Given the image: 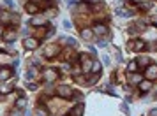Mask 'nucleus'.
<instances>
[{
    "instance_id": "obj_25",
    "label": "nucleus",
    "mask_w": 157,
    "mask_h": 116,
    "mask_svg": "<svg viewBox=\"0 0 157 116\" xmlns=\"http://www.w3.org/2000/svg\"><path fill=\"white\" fill-rule=\"evenodd\" d=\"M9 116H21V109H18V107H14L11 113H9Z\"/></svg>"
},
{
    "instance_id": "obj_21",
    "label": "nucleus",
    "mask_w": 157,
    "mask_h": 116,
    "mask_svg": "<svg viewBox=\"0 0 157 116\" xmlns=\"http://www.w3.org/2000/svg\"><path fill=\"white\" fill-rule=\"evenodd\" d=\"M152 7H154V2H152V0H145L143 4H140V9H143V11L152 9Z\"/></svg>"
},
{
    "instance_id": "obj_36",
    "label": "nucleus",
    "mask_w": 157,
    "mask_h": 116,
    "mask_svg": "<svg viewBox=\"0 0 157 116\" xmlns=\"http://www.w3.org/2000/svg\"><path fill=\"white\" fill-rule=\"evenodd\" d=\"M143 2H145V0H134V4H138V5H140V4H143Z\"/></svg>"
},
{
    "instance_id": "obj_9",
    "label": "nucleus",
    "mask_w": 157,
    "mask_h": 116,
    "mask_svg": "<svg viewBox=\"0 0 157 116\" xmlns=\"http://www.w3.org/2000/svg\"><path fill=\"white\" fill-rule=\"evenodd\" d=\"M94 34L96 35H104V34H108V27L106 25H94Z\"/></svg>"
},
{
    "instance_id": "obj_29",
    "label": "nucleus",
    "mask_w": 157,
    "mask_h": 116,
    "mask_svg": "<svg viewBox=\"0 0 157 116\" xmlns=\"http://www.w3.org/2000/svg\"><path fill=\"white\" fill-rule=\"evenodd\" d=\"M99 46H101V48H104V46H108V40H104V39H101V40H99Z\"/></svg>"
},
{
    "instance_id": "obj_18",
    "label": "nucleus",
    "mask_w": 157,
    "mask_h": 116,
    "mask_svg": "<svg viewBox=\"0 0 157 116\" xmlns=\"http://www.w3.org/2000/svg\"><path fill=\"white\" fill-rule=\"evenodd\" d=\"M101 62H97V60H92V67H90V70L92 72H96V74H99L101 72Z\"/></svg>"
},
{
    "instance_id": "obj_30",
    "label": "nucleus",
    "mask_w": 157,
    "mask_h": 116,
    "mask_svg": "<svg viewBox=\"0 0 157 116\" xmlns=\"http://www.w3.org/2000/svg\"><path fill=\"white\" fill-rule=\"evenodd\" d=\"M76 81L78 83H85V78H83V76H76Z\"/></svg>"
},
{
    "instance_id": "obj_31",
    "label": "nucleus",
    "mask_w": 157,
    "mask_h": 116,
    "mask_svg": "<svg viewBox=\"0 0 157 116\" xmlns=\"http://www.w3.org/2000/svg\"><path fill=\"white\" fill-rule=\"evenodd\" d=\"M88 2H90V4H101L102 0H88Z\"/></svg>"
},
{
    "instance_id": "obj_7",
    "label": "nucleus",
    "mask_w": 157,
    "mask_h": 116,
    "mask_svg": "<svg viewBox=\"0 0 157 116\" xmlns=\"http://www.w3.org/2000/svg\"><path fill=\"white\" fill-rule=\"evenodd\" d=\"M146 78H148V81H152V79H157V65H152V63H150V65L148 67H146Z\"/></svg>"
},
{
    "instance_id": "obj_2",
    "label": "nucleus",
    "mask_w": 157,
    "mask_h": 116,
    "mask_svg": "<svg viewBox=\"0 0 157 116\" xmlns=\"http://www.w3.org/2000/svg\"><path fill=\"white\" fill-rule=\"evenodd\" d=\"M58 53H60V46L58 44H49L44 49V56L46 58H53V56H58Z\"/></svg>"
},
{
    "instance_id": "obj_6",
    "label": "nucleus",
    "mask_w": 157,
    "mask_h": 116,
    "mask_svg": "<svg viewBox=\"0 0 157 116\" xmlns=\"http://www.w3.org/2000/svg\"><path fill=\"white\" fill-rule=\"evenodd\" d=\"M127 81H129V84H140L143 81V78H141V74H138V72H129Z\"/></svg>"
},
{
    "instance_id": "obj_27",
    "label": "nucleus",
    "mask_w": 157,
    "mask_h": 116,
    "mask_svg": "<svg viewBox=\"0 0 157 116\" xmlns=\"http://www.w3.org/2000/svg\"><path fill=\"white\" fill-rule=\"evenodd\" d=\"M7 60H9V56L5 53H0V62H7Z\"/></svg>"
},
{
    "instance_id": "obj_12",
    "label": "nucleus",
    "mask_w": 157,
    "mask_h": 116,
    "mask_svg": "<svg viewBox=\"0 0 157 116\" xmlns=\"http://www.w3.org/2000/svg\"><path fill=\"white\" fill-rule=\"evenodd\" d=\"M46 23V19L43 16H34L32 19H30V25H34V27H43Z\"/></svg>"
},
{
    "instance_id": "obj_32",
    "label": "nucleus",
    "mask_w": 157,
    "mask_h": 116,
    "mask_svg": "<svg viewBox=\"0 0 157 116\" xmlns=\"http://www.w3.org/2000/svg\"><path fill=\"white\" fill-rule=\"evenodd\" d=\"M152 23H154V25L157 27V16H152Z\"/></svg>"
},
{
    "instance_id": "obj_8",
    "label": "nucleus",
    "mask_w": 157,
    "mask_h": 116,
    "mask_svg": "<svg viewBox=\"0 0 157 116\" xmlns=\"http://www.w3.org/2000/svg\"><path fill=\"white\" fill-rule=\"evenodd\" d=\"M11 76H13V70H11V69H7V67H2V69H0V81H7Z\"/></svg>"
},
{
    "instance_id": "obj_19",
    "label": "nucleus",
    "mask_w": 157,
    "mask_h": 116,
    "mask_svg": "<svg viewBox=\"0 0 157 116\" xmlns=\"http://www.w3.org/2000/svg\"><path fill=\"white\" fill-rule=\"evenodd\" d=\"M150 88H152V83H150V81H141V83H140V90H141V91H148Z\"/></svg>"
},
{
    "instance_id": "obj_15",
    "label": "nucleus",
    "mask_w": 157,
    "mask_h": 116,
    "mask_svg": "<svg viewBox=\"0 0 157 116\" xmlns=\"http://www.w3.org/2000/svg\"><path fill=\"white\" fill-rule=\"evenodd\" d=\"M60 42H62V44H65V46H76V39H72V37H62L60 39Z\"/></svg>"
},
{
    "instance_id": "obj_13",
    "label": "nucleus",
    "mask_w": 157,
    "mask_h": 116,
    "mask_svg": "<svg viewBox=\"0 0 157 116\" xmlns=\"http://www.w3.org/2000/svg\"><path fill=\"white\" fill-rule=\"evenodd\" d=\"M83 111H85V105H83V104L80 102V104L76 105V107L71 111V114H72V116H83Z\"/></svg>"
},
{
    "instance_id": "obj_11",
    "label": "nucleus",
    "mask_w": 157,
    "mask_h": 116,
    "mask_svg": "<svg viewBox=\"0 0 157 116\" xmlns=\"http://www.w3.org/2000/svg\"><path fill=\"white\" fill-rule=\"evenodd\" d=\"M146 48V44L143 40H134V42H131V49L132 51H143Z\"/></svg>"
},
{
    "instance_id": "obj_20",
    "label": "nucleus",
    "mask_w": 157,
    "mask_h": 116,
    "mask_svg": "<svg viewBox=\"0 0 157 116\" xmlns=\"http://www.w3.org/2000/svg\"><path fill=\"white\" fill-rule=\"evenodd\" d=\"M11 91H13L11 84H4V86H0V93H2V95H9Z\"/></svg>"
},
{
    "instance_id": "obj_23",
    "label": "nucleus",
    "mask_w": 157,
    "mask_h": 116,
    "mask_svg": "<svg viewBox=\"0 0 157 116\" xmlns=\"http://www.w3.org/2000/svg\"><path fill=\"white\" fill-rule=\"evenodd\" d=\"M136 69H138V63H136V60L129 62V65H127V70H129V72H134Z\"/></svg>"
},
{
    "instance_id": "obj_33",
    "label": "nucleus",
    "mask_w": 157,
    "mask_h": 116,
    "mask_svg": "<svg viewBox=\"0 0 157 116\" xmlns=\"http://www.w3.org/2000/svg\"><path fill=\"white\" fill-rule=\"evenodd\" d=\"M65 70H71V65H69V63H65V65H64V72Z\"/></svg>"
},
{
    "instance_id": "obj_5",
    "label": "nucleus",
    "mask_w": 157,
    "mask_h": 116,
    "mask_svg": "<svg viewBox=\"0 0 157 116\" xmlns=\"http://www.w3.org/2000/svg\"><path fill=\"white\" fill-rule=\"evenodd\" d=\"M43 76H44V79H46L48 83H51V81H55V79L58 78V72H57L55 69H46V70L43 72Z\"/></svg>"
},
{
    "instance_id": "obj_37",
    "label": "nucleus",
    "mask_w": 157,
    "mask_h": 116,
    "mask_svg": "<svg viewBox=\"0 0 157 116\" xmlns=\"http://www.w3.org/2000/svg\"><path fill=\"white\" fill-rule=\"evenodd\" d=\"M0 34H2V30H0Z\"/></svg>"
},
{
    "instance_id": "obj_10",
    "label": "nucleus",
    "mask_w": 157,
    "mask_h": 116,
    "mask_svg": "<svg viewBox=\"0 0 157 116\" xmlns=\"http://www.w3.org/2000/svg\"><path fill=\"white\" fill-rule=\"evenodd\" d=\"M80 35H81V39H85V40H90V39L94 37V30H92V28H81Z\"/></svg>"
},
{
    "instance_id": "obj_24",
    "label": "nucleus",
    "mask_w": 157,
    "mask_h": 116,
    "mask_svg": "<svg viewBox=\"0 0 157 116\" xmlns=\"http://www.w3.org/2000/svg\"><path fill=\"white\" fill-rule=\"evenodd\" d=\"M25 104H27L25 99H18V100H16V107H18V109H23V107H25Z\"/></svg>"
},
{
    "instance_id": "obj_22",
    "label": "nucleus",
    "mask_w": 157,
    "mask_h": 116,
    "mask_svg": "<svg viewBox=\"0 0 157 116\" xmlns=\"http://www.w3.org/2000/svg\"><path fill=\"white\" fill-rule=\"evenodd\" d=\"M118 16H122V18H129V16H132V13H131V11H125V9H118Z\"/></svg>"
},
{
    "instance_id": "obj_26",
    "label": "nucleus",
    "mask_w": 157,
    "mask_h": 116,
    "mask_svg": "<svg viewBox=\"0 0 157 116\" xmlns=\"http://www.w3.org/2000/svg\"><path fill=\"white\" fill-rule=\"evenodd\" d=\"M64 28H67V30H69V28H72V23H71L69 19H64Z\"/></svg>"
},
{
    "instance_id": "obj_4",
    "label": "nucleus",
    "mask_w": 157,
    "mask_h": 116,
    "mask_svg": "<svg viewBox=\"0 0 157 116\" xmlns=\"http://www.w3.org/2000/svg\"><path fill=\"white\" fill-rule=\"evenodd\" d=\"M16 37H18V32H16V30H13V28H9V30L2 32V39H4L5 42H14V40H16Z\"/></svg>"
},
{
    "instance_id": "obj_17",
    "label": "nucleus",
    "mask_w": 157,
    "mask_h": 116,
    "mask_svg": "<svg viewBox=\"0 0 157 116\" xmlns=\"http://www.w3.org/2000/svg\"><path fill=\"white\" fill-rule=\"evenodd\" d=\"M27 11H28L30 14H35L37 11H39V7H37L35 2H28V4H27Z\"/></svg>"
},
{
    "instance_id": "obj_34",
    "label": "nucleus",
    "mask_w": 157,
    "mask_h": 116,
    "mask_svg": "<svg viewBox=\"0 0 157 116\" xmlns=\"http://www.w3.org/2000/svg\"><path fill=\"white\" fill-rule=\"evenodd\" d=\"M150 116H157V109H152L150 111Z\"/></svg>"
},
{
    "instance_id": "obj_1",
    "label": "nucleus",
    "mask_w": 157,
    "mask_h": 116,
    "mask_svg": "<svg viewBox=\"0 0 157 116\" xmlns=\"http://www.w3.org/2000/svg\"><path fill=\"white\" fill-rule=\"evenodd\" d=\"M57 95L60 99H71L72 95H74V91L71 90V86H65V84H62V86L57 88Z\"/></svg>"
},
{
    "instance_id": "obj_28",
    "label": "nucleus",
    "mask_w": 157,
    "mask_h": 116,
    "mask_svg": "<svg viewBox=\"0 0 157 116\" xmlns=\"http://www.w3.org/2000/svg\"><path fill=\"white\" fill-rule=\"evenodd\" d=\"M5 5L7 7H14V0H5Z\"/></svg>"
},
{
    "instance_id": "obj_14",
    "label": "nucleus",
    "mask_w": 157,
    "mask_h": 116,
    "mask_svg": "<svg viewBox=\"0 0 157 116\" xmlns=\"http://www.w3.org/2000/svg\"><path fill=\"white\" fill-rule=\"evenodd\" d=\"M13 19V16L7 13V11H0V21H2V23H9V21Z\"/></svg>"
},
{
    "instance_id": "obj_3",
    "label": "nucleus",
    "mask_w": 157,
    "mask_h": 116,
    "mask_svg": "<svg viewBox=\"0 0 157 116\" xmlns=\"http://www.w3.org/2000/svg\"><path fill=\"white\" fill-rule=\"evenodd\" d=\"M23 46H25V49H28V51L37 49V46H39V40H37L35 37H25V40H23Z\"/></svg>"
},
{
    "instance_id": "obj_16",
    "label": "nucleus",
    "mask_w": 157,
    "mask_h": 116,
    "mask_svg": "<svg viewBox=\"0 0 157 116\" xmlns=\"http://www.w3.org/2000/svg\"><path fill=\"white\" fill-rule=\"evenodd\" d=\"M136 63H138V67H140V65L148 67V65H150V58H148V56H140L138 60H136Z\"/></svg>"
},
{
    "instance_id": "obj_35",
    "label": "nucleus",
    "mask_w": 157,
    "mask_h": 116,
    "mask_svg": "<svg viewBox=\"0 0 157 116\" xmlns=\"http://www.w3.org/2000/svg\"><path fill=\"white\" fill-rule=\"evenodd\" d=\"M74 2H76V0H65V4H69V5H72Z\"/></svg>"
}]
</instances>
